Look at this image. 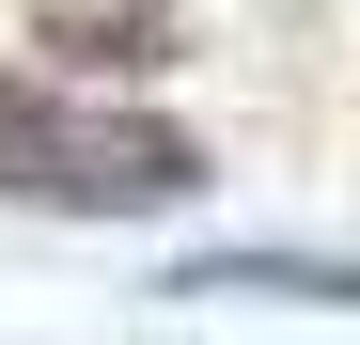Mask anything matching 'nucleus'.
Here are the masks:
<instances>
[{
  "label": "nucleus",
  "mask_w": 360,
  "mask_h": 345,
  "mask_svg": "<svg viewBox=\"0 0 360 345\" xmlns=\"http://www.w3.org/2000/svg\"><path fill=\"white\" fill-rule=\"evenodd\" d=\"M204 189V142L157 110H79L47 79H0V204H63V220H157Z\"/></svg>",
  "instance_id": "nucleus-1"
},
{
  "label": "nucleus",
  "mask_w": 360,
  "mask_h": 345,
  "mask_svg": "<svg viewBox=\"0 0 360 345\" xmlns=\"http://www.w3.org/2000/svg\"><path fill=\"white\" fill-rule=\"evenodd\" d=\"M32 32L63 47V63H94V79H157V63H188V16H172V0H32Z\"/></svg>",
  "instance_id": "nucleus-2"
},
{
  "label": "nucleus",
  "mask_w": 360,
  "mask_h": 345,
  "mask_svg": "<svg viewBox=\"0 0 360 345\" xmlns=\"http://www.w3.org/2000/svg\"><path fill=\"white\" fill-rule=\"evenodd\" d=\"M172 299H329V314H360V267H297V251H219V267H188Z\"/></svg>",
  "instance_id": "nucleus-3"
}]
</instances>
